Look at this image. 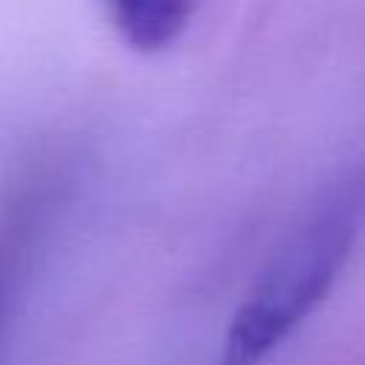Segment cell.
Returning <instances> with one entry per match:
<instances>
[{
	"mask_svg": "<svg viewBox=\"0 0 365 365\" xmlns=\"http://www.w3.org/2000/svg\"><path fill=\"white\" fill-rule=\"evenodd\" d=\"M117 34L137 51L171 46L188 26L200 0H103Z\"/></svg>",
	"mask_w": 365,
	"mask_h": 365,
	"instance_id": "2",
	"label": "cell"
},
{
	"mask_svg": "<svg viewBox=\"0 0 365 365\" xmlns=\"http://www.w3.org/2000/svg\"><path fill=\"white\" fill-rule=\"evenodd\" d=\"M359 220V200L339 197L285 240L231 317L220 365H259L302 325L348 262Z\"/></svg>",
	"mask_w": 365,
	"mask_h": 365,
	"instance_id": "1",
	"label": "cell"
},
{
	"mask_svg": "<svg viewBox=\"0 0 365 365\" xmlns=\"http://www.w3.org/2000/svg\"><path fill=\"white\" fill-rule=\"evenodd\" d=\"M43 211H46V200L29 197L17 202V208L9 214L6 225L0 228V345L11 325V317L31 265Z\"/></svg>",
	"mask_w": 365,
	"mask_h": 365,
	"instance_id": "3",
	"label": "cell"
}]
</instances>
